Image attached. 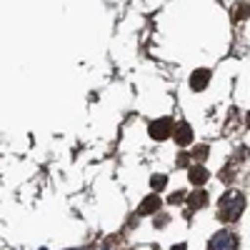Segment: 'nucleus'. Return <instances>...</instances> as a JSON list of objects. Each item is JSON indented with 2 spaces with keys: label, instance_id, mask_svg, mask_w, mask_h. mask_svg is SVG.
Segmentation results:
<instances>
[{
  "label": "nucleus",
  "instance_id": "0eeeda50",
  "mask_svg": "<svg viewBox=\"0 0 250 250\" xmlns=\"http://www.w3.org/2000/svg\"><path fill=\"white\" fill-rule=\"evenodd\" d=\"M208 175H210V173H208V170L203 168V165H193V168L188 170V178H190V183H193V185H203V183L208 180Z\"/></svg>",
  "mask_w": 250,
  "mask_h": 250
},
{
  "label": "nucleus",
  "instance_id": "423d86ee",
  "mask_svg": "<svg viewBox=\"0 0 250 250\" xmlns=\"http://www.w3.org/2000/svg\"><path fill=\"white\" fill-rule=\"evenodd\" d=\"M158 208H160V198H158V195H148V198L138 205V215H153Z\"/></svg>",
  "mask_w": 250,
  "mask_h": 250
},
{
  "label": "nucleus",
  "instance_id": "9b49d317",
  "mask_svg": "<svg viewBox=\"0 0 250 250\" xmlns=\"http://www.w3.org/2000/svg\"><path fill=\"white\" fill-rule=\"evenodd\" d=\"M183 200H188V198H185V193H175V195H170V198H168V203H173V205H175V203H183Z\"/></svg>",
  "mask_w": 250,
  "mask_h": 250
},
{
  "label": "nucleus",
  "instance_id": "20e7f679",
  "mask_svg": "<svg viewBox=\"0 0 250 250\" xmlns=\"http://www.w3.org/2000/svg\"><path fill=\"white\" fill-rule=\"evenodd\" d=\"M173 138H175L178 145H190V143H193V128H190L188 123H178Z\"/></svg>",
  "mask_w": 250,
  "mask_h": 250
},
{
  "label": "nucleus",
  "instance_id": "f257e3e1",
  "mask_svg": "<svg viewBox=\"0 0 250 250\" xmlns=\"http://www.w3.org/2000/svg\"><path fill=\"white\" fill-rule=\"evenodd\" d=\"M245 210V198L240 190H228L220 200H218V218L223 223H235Z\"/></svg>",
  "mask_w": 250,
  "mask_h": 250
},
{
  "label": "nucleus",
  "instance_id": "ddd939ff",
  "mask_svg": "<svg viewBox=\"0 0 250 250\" xmlns=\"http://www.w3.org/2000/svg\"><path fill=\"white\" fill-rule=\"evenodd\" d=\"M173 250H188V245L185 243H178V245H173Z\"/></svg>",
  "mask_w": 250,
  "mask_h": 250
},
{
  "label": "nucleus",
  "instance_id": "4468645a",
  "mask_svg": "<svg viewBox=\"0 0 250 250\" xmlns=\"http://www.w3.org/2000/svg\"><path fill=\"white\" fill-rule=\"evenodd\" d=\"M245 125H248V128H250V113H248V123H245Z\"/></svg>",
  "mask_w": 250,
  "mask_h": 250
},
{
  "label": "nucleus",
  "instance_id": "f03ea898",
  "mask_svg": "<svg viewBox=\"0 0 250 250\" xmlns=\"http://www.w3.org/2000/svg\"><path fill=\"white\" fill-rule=\"evenodd\" d=\"M208 250H238V235L230 230H220L210 238Z\"/></svg>",
  "mask_w": 250,
  "mask_h": 250
},
{
  "label": "nucleus",
  "instance_id": "f8f14e48",
  "mask_svg": "<svg viewBox=\"0 0 250 250\" xmlns=\"http://www.w3.org/2000/svg\"><path fill=\"white\" fill-rule=\"evenodd\" d=\"M190 160H193L190 155H188V153H183V155L178 158V165H180V168H185V165H188V163H190Z\"/></svg>",
  "mask_w": 250,
  "mask_h": 250
},
{
  "label": "nucleus",
  "instance_id": "9d476101",
  "mask_svg": "<svg viewBox=\"0 0 250 250\" xmlns=\"http://www.w3.org/2000/svg\"><path fill=\"white\" fill-rule=\"evenodd\" d=\"M208 153H210V148H208V145H198V148L190 153V158H193V160H205Z\"/></svg>",
  "mask_w": 250,
  "mask_h": 250
},
{
  "label": "nucleus",
  "instance_id": "1a4fd4ad",
  "mask_svg": "<svg viewBox=\"0 0 250 250\" xmlns=\"http://www.w3.org/2000/svg\"><path fill=\"white\" fill-rule=\"evenodd\" d=\"M165 185H168V178H165V175H153V178H150V188H153L155 193L163 190Z\"/></svg>",
  "mask_w": 250,
  "mask_h": 250
},
{
  "label": "nucleus",
  "instance_id": "6e6552de",
  "mask_svg": "<svg viewBox=\"0 0 250 250\" xmlns=\"http://www.w3.org/2000/svg\"><path fill=\"white\" fill-rule=\"evenodd\" d=\"M188 205H190V210H200V208L208 205V193L205 190H195L193 195H188Z\"/></svg>",
  "mask_w": 250,
  "mask_h": 250
},
{
  "label": "nucleus",
  "instance_id": "39448f33",
  "mask_svg": "<svg viewBox=\"0 0 250 250\" xmlns=\"http://www.w3.org/2000/svg\"><path fill=\"white\" fill-rule=\"evenodd\" d=\"M208 83H210V70H205V68H200L190 75V88L193 90H205Z\"/></svg>",
  "mask_w": 250,
  "mask_h": 250
},
{
  "label": "nucleus",
  "instance_id": "7ed1b4c3",
  "mask_svg": "<svg viewBox=\"0 0 250 250\" xmlns=\"http://www.w3.org/2000/svg\"><path fill=\"white\" fill-rule=\"evenodd\" d=\"M175 125H173V118H158L150 123V138L155 140H165L168 135H173Z\"/></svg>",
  "mask_w": 250,
  "mask_h": 250
}]
</instances>
